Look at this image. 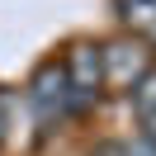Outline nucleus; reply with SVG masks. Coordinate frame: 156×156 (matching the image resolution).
Returning a JSON list of instances; mask_svg holds the SVG:
<instances>
[{"label": "nucleus", "instance_id": "1", "mask_svg": "<svg viewBox=\"0 0 156 156\" xmlns=\"http://www.w3.org/2000/svg\"><path fill=\"white\" fill-rule=\"evenodd\" d=\"M29 104H33V118H38L43 128H52V123H62V118H71L76 114V95H71V80H66V66H43L38 76H33V85H29Z\"/></svg>", "mask_w": 156, "mask_h": 156}, {"label": "nucleus", "instance_id": "2", "mask_svg": "<svg viewBox=\"0 0 156 156\" xmlns=\"http://www.w3.org/2000/svg\"><path fill=\"white\" fill-rule=\"evenodd\" d=\"M62 66H66L71 95H76V104H80V109H85L90 99H99V85H104V48L80 43V48H71V57L62 62Z\"/></svg>", "mask_w": 156, "mask_h": 156}, {"label": "nucleus", "instance_id": "3", "mask_svg": "<svg viewBox=\"0 0 156 156\" xmlns=\"http://www.w3.org/2000/svg\"><path fill=\"white\" fill-rule=\"evenodd\" d=\"M123 80V85H137V80L147 76V57L137 43H114V48H104V80Z\"/></svg>", "mask_w": 156, "mask_h": 156}, {"label": "nucleus", "instance_id": "4", "mask_svg": "<svg viewBox=\"0 0 156 156\" xmlns=\"http://www.w3.org/2000/svg\"><path fill=\"white\" fill-rule=\"evenodd\" d=\"M133 114L142 123V137L156 142V66H147V76L133 85Z\"/></svg>", "mask_w": 156, "mask_h": 156}, {"label": "nucleus", "instance_id": "5", "mask_svg": "<svg viewBox=\"0 0 156 156\" xmlns=\"http://www.w3.org/2000/svg\"><path fill=\"white\" fill-rule=\"evenodd\" d=\"M114 5H118V14H123V24L133 33L156 43V0H114Z\"/></svg>", "mask_w": 156, "mask_h": 156}]
</instances>
